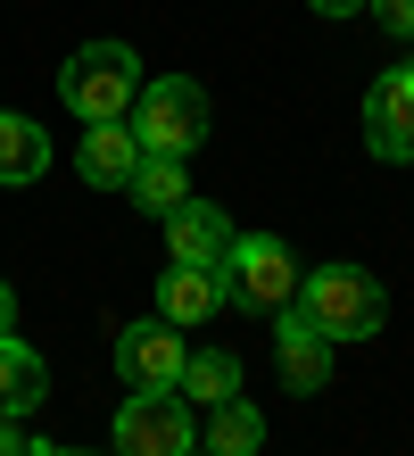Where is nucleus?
<instances>
[{"instance_id":"obj_14","label":"nucleus","mask_w":414,"mask_h":456,"mask_svg":"<svg viewBox=\"0 0 414 456\" xmlns=\"http://www.w3.org/2000/svg\"><path fill=\"white\" fill-rule=\"evenodd\" d=\"M175 390L199 398V407H224V398H240V357H232V348H191Z\"/></svg>"},{"instance_id":"obj_18","label":"nucleus","mask_w":414,"mask_h":456,"mask_svg":"<svg viewBox=\"0 0 414 456\" xmlns=\"http://www.w3.org/2000/svg\"><path fill=\"white\" fill-rule=\"evenodd\" d=\"M315 17H356V9H373V0H307Z\"/></svg>"},{"instance_id":"obj_9","label":"nucleus","mask_w":414,"mask_h":456,"mask_svg":"<svg viewBox=\"0 0 414 456\" xmlns=\"http://www.w3.org/2000/svg\"><path fill=\"white\" fill-rule=\"evenodd\" d=\"M133 167H142V133H133V117L125 125H92L75 142V175L92 183V191H125Z\"/></svg>"},{"instance_id":"obj_10","label":"nucleus","mask_w":414,"mask_h":456,"mask_svg":"<svg viewBox=\"0 0 414 456\" xmlns=\"http://www.w3.org/2000/svg\"><path fill=\"white\" fill-rule=\"evenodd\" d=\"M224 249H232V224L215 200H183L166 216V257L175 265H224Z\"/></svg>"},{"instance_id":"obj_3","label":"nucleus","mask_w":414,"mask_h":456,"mask_svg":"<svg viewBox=\"0 0 414 456\" xmlns=\"http://www.w3.org/2000/svg\"><path fill=\"white\" fill-rule=\"evenodd\" d=\"M133 133H142L150 158H191L207 142V92L191 84V75H158V84H142V100H133Z\"/></svg>"},{"instance_id":"obj_5","label":"nucleus","mask_w":414,"mask_h":456,"mask_svg":"<svg viewBox=\"0 0 414 456\" xmlns=\"http://www.w3.org/2000/svg\"><path fill=\"white\" fill-rule=\"evenodd\" d=\"M199 448V415L183 390H133L117 407V456H191Z\"/></svg>"},{"instance_id":"obj_17","label":"nucleus","mask_w":414,"mask_h":456,"mask_svg":"<svg viewBox=\"0 0 414 456\" xmlns=\"http://www.w3.org/2000/svg\"><path fill=\"white\" fill-rule=\"evenodd\" d=\"M373 17H381V34L414 42V0H373Z\"/></svg>"},{"instance_id":"obj_22","label":"nucleus","mask_w":414,"mask_h":456,"mask_svg":"<svg viewBox=\"0 0 414 456\" xmlns=\"http://www.w3.org/2000/svg\"><path fill=\"white\" fill-rule=\"evenodd\" d=\"M191 456H207V448H191Z\"/></svg>"},{"instance_id":"obj_8","label":"nucleus","mask_w":414,"mask_h":456,"mask_svg":"<svg viewBox=\"0 0 414 456\" xmlns=\"http://www.w3.org/2000/svg\"><path fill=\"white\" fill-rule=\"evenodd\" d=\"M224 299H232V290H224V265H175V257H166V274H158V315H166V324L199 332Z\"/></svg>"},{"instance_id":"obj_13","label":"nucleus","mask_w":414,"mask_h":456,"mask_svg":"<svg viewBox=\"0 0 414 456\" xmlns=\"http://www.w3.org/2000/svg\"><path fill=\"white\" fill-rule=\"evenodd\" d=\"M125 191H133V208H142V216H158V224H166V216L191 200V175H183V158H150V150H142V167H133Z\"/></svg>"},{"instance_id":"obj_2","label":"nucleus","mask_w":414,"mask_h":456,"mask_svg":"<svg viewBox=\"0 0 414 456\" xmlns=\"http://www.w3.org/2000/svg\"><path fill=\"white\" fill-rule=\"evenodd\" d=\"M59 100L83 125H125L133 100H142V59H133L125 42H83L59 67Z\"/></svg>"},{"instance_id":"obj_16","label":"nucleus","mask_w":414,"mask_h":456,"mask_svg":"<svg viewBox=\"0 0 414 456\" xmlns=\"http://www.w3.org/2000/svg\"><path fill=\"white\" fill-rule=\"evenodd\" d=\"M207 456H257L265 448V415L248 407V398H224V407H207Z\"/></svg>"},{"instance_id":"obj_1","label":"nucleus","mask_w":414,"mask_h":456,"mask_svg":"<svg viewBox=\"0 0 414 456\" xmlns=\"http://www.w3.org/2000/svg\"><path fill=\"white\" fill-rule=\"evenodd\" d=\"M290 315L307 332H323L331 348H340V340H373L381 324H390V290H381L365 265H315V274H298Z\"/></svg>"},{"instance_id":"obj_21","label":"nucleus","mask_w":414,"mask_h":456,"mask_svg":"<svg viewBox=\"0 0 414 456\" xmlns=\"http://www.w3.org/2000/svg\"><path fill=\"white\" fill-rule=\"evenodd\" d=\"M25 456H83V448H25Z\"/></svg>"},{"instance_id":"obj_4","label":"nucleus","mask_w":414,"mask_h":456,"mask_svg":"<svg viewBox=\"0 0 414 456\" xmlns=\"http://www.w3.org/2000/svg\"><path fill=\"white\" fill-rule=\"evenodd\" d=\"M224 290L240 307H273L282 315L298 299V257H290V240H273V232H232V249H224Z\"/></svg>"},{"instance_id":"obj_19","label":"nucleus","mask_w":414,"mask_h":456,"mask_svg":"<svg viewBox=\"0 0 414 456\" xmlns=\"http://www.w3.org/2000/svg\"><path fill=\"white\" fill-rule=\"evenodd\" d=\"M0 332H17V290L0 282Z\"/></svg>"},{"instance_id":"obj_15","label":"nucleus","mask_w":414,"mask_h":456,"mask_svg":"<svg viewBox=\"0 0 414 456\" xmlns=\"http://www.w3.org/2000/svg\"><path fill=\"white\" fill-rule=\"evenodd\" d=\"M50 175V133L34 117H0V183H42Z\"/></svg>"},{"instance_id":"obj_6","label":"nucleus","mask_w":414,"mask_h":456,"mask_svg":"<svg viewBox=\"0 0 414 456\" xmlns=\"http://www.w3.org/2000/svg\"><path fill=\"white\" fill-rule=\"evenodd\" d=\"M183 324H166V315H142V324L117 332V373L125 390H175L183 382Z\"/></svg>"},{"instance_id":"obj_12","label":"nucleus","mask_w":414,"mask_h":456,"mask_svg":"<svg viewBox=\"0 0 414 456\" xmlns=\"http://www.w3.org/2000/svg\"><path fill=\"white\" fill-rule=\"evenodd\" d=\"M273 348H282V382H290V390H323V382H331V340L307 332L290 307H282V332H273Z\"/></svg>"},{"instance_id":"obj_11","label":"nucleus","mask_w":414,"mask_h":456,"mask_svg":"<svg viewBox=\"0 0 414 456\" xmlns=\"http://www.w3.org/2000/svg\"><path fill=\"white\" fill-rule=\"evenodd\" d=\"M42 398H50V365H42L17 332H0V415L17 423V415H34Z\"/></svg>"},{"instance_id":"obj_7","label":"nucleus","mask_w":414,"mask_h":456,"mask_svg":"<svg viewBox=\"0 0 414 456\" xmlns=\"http://www.w3.org/2000/svg\"><path fill=\"white\" fill-rule=\"evenodd\" d=\"M365 150L381 167H414V67L373 75L365 92Z\"/></svg>"},{"instance_id":"obj_20","label":"nucleus","mask_w":414,"mask_h":456,"mask_svg":"<svg viewBox=\"0 0 414 456\" xmlns=\"http://www.w3.org/2000/svg\"><path fill=\"white\" fill-rule=\"evenodd\" d=\"M0 456H25V440L9 432V415H0Z\"/></svg>"}]
</instances>
